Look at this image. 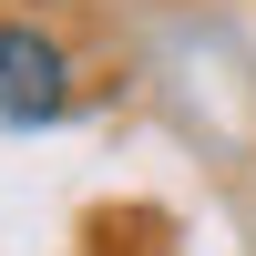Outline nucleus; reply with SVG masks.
<instances>
[{
	"instance_id": "f257e3e1",
	"label": "nucleus",
	"mask_w": 256,
	"mask_h": 256,
	"mask_svg": "<svg viewBox=\"0 0 256 256\" xmlns=\"http://www.w3.org/2000/svg\"><path fill=\"white\" fill-rule=\"evenodd\" d=\"M72 102V62H62L52 31L31 20H0V123H52Z\"/></svg>"
}]
</instances>
